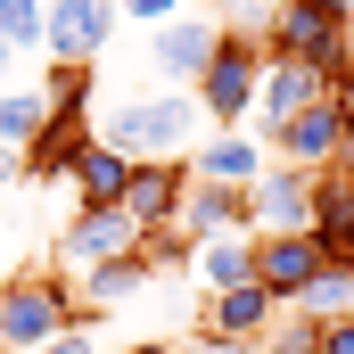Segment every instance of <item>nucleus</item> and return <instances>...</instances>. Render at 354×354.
Here are the masks:
<instances>
[{
    "label": "nucleus",
    "instance_id": "f257e3e1",
    "mask_svg": "<svg viewBox=\"0 0 354 354\" xmlns=\"http://www.w3.org/2000/svg\"><path fill=\"white\" fill-rule=\"evenodd\" d=\"M99 124V140L107 149H124L132 165H174L181 149H198L206 140V124H198V99L189 91H132V99H115L107 115H91Z\"/></svg>",
    "mask_w": 354,
    "mask_h": 354
},
{
    "label": "nucleus",
    "instance_id": "f03ea898",
    "mask_svg": "<svg viewBox=\"0 0 354 354\" xmlns=\"http://www.w3.org/2000/svg\"><path fill=\"white\" fill-rule=\"evenodd\" d=\"M264 50H272V58H297V66H313L330 91L354 75V25L322 17V8H305V0H280V8H272Z\"/></svg>",
    "mask_w": 354,
    "mask_h": 354
},
{
    "label": "nucleus",
    "instance_id": "7ed1b4c3",
    "mask_svg": "<svg viewBox=\"0 0 354 354\" xmlns=\"http://www.w3.org/2000/svg\"><path fill=\"white\" fill-rule=\"evenodd\" d=\"M256 91H264V41H248V33H223V50H214V66L198 75V107L223 124V132H239L248 115H256Z\"/></svg>",
    "mask_w": 354,
    "mask_h": 354
},
{
    "label": "nucleus",
    "instance_id": "20e7f679",
    "mask_svg": "<svg viewBox=\"0 0 354 354\" xmlns=\"http://www.w3.org/2000/svg\"><path fill=\"white\" fill-rule=\"evenodd\" d=\"M66 313H75L66 280H50V272L8 280V288H0V354H33V346H50V338L66 330Z\"/></svg>",
    "mask_w": 354,
    "mask_h": 354
},
{
    "label": "nucleus",
    "instance_id": "39448f33",
    "mask_svg": "<svg viewBox=\"0 0 354 354\" xmlns=\"http://www.w3.org/2000/svg\"><path fill=\"white\" fill-rule=\"evenodd\" d=\"M115 0H41V50L58 66H91L107 41H115Z\"/></svg>",
    "mask_w": 354,
    "mask_h": 354
},
{
    "label": "nucleus",
    "instance_id": "423d86ee",
    "mask_svg": "<svg viewBox=\"0 0 354 354\" xmlns=\"http://www.w3.org/2000/svg\"><path fill=\"white\" fill-rule=\"evenodd\" d=\"M346 115H338V99H313L305 115H288L280 132H272V149H280V165H297V174H330L338 157H346Z\"/></svg>",
    "mask_w": 354,
    "mask_h": 354
},
{
    "label": "nucleus",
    "instance_id": "0eeeda50",
    "mask_svg": "<svg viewBox=\"0 0 354 354\" xmlns=\"http://www.w3.org/2000/svg\"><path fill=\"white\" fill-rule=\"evenodd\" d=\"M91 140H99L91 99H50V124H41V132H33V149H25V174H33V181H66V174H75V157H83Z\"/></svg>",
    "mask_w": 354,
    "mask_h": 354
},
{
    "label": "nucleus",
    "instance_id": "6e6552de",
    "mask_svg": "<svg viewBox=\"0 0 354 354\" xmlns=\"http://www.w3.org/2000/svg\"><path fill=\"white\" fill-rule=\"evenodd\" d=\"M214 50H223V25L214 17H174V25H157L149 66L165 75V91H198V75L214 66Z\"/></svg>",
    "mask_w": 354,
    "mask_h": 354
},
{
    "label": "nucleus",
    "instance_id": "1a4fd4ad",
    "mask_svg": "<svg viewBox=\"0 0 354 354\" xmlns=\"http://www.w3.org/2000/svg\"><path fill=\"white\" fill-rule=\"evenodd\" d=\"M313 189H322V174H297V165H264V181L248 189L256 239H280V231H313Z\"/></svg>",
    "mask_w": 354,
    "mask_h": 354
},
{
    "label": "nucleus",
    "instance_id": "9d476101",
    "mask_svg": "<svg viewBox=\"0 0 354 354\" xmlns=\"http://www.w3.org/2000/svg\"><path fill=\"white\" fill-rule=\"evenodd\" d=\"M132 248H140V231H132L124 206H83L66 223V239H58L66 272H99V264H115V256H132Z\"/></svg>",
    "mask_w": 354,
    "mask_h": 354
},
{
    "label": "nucleus",
    "instance_id": "9b49d317",
    "mask_svg": "<svg viewBox=\"0 0 354 354\" xmlns=\"http://www.w3.org/2000/svg\"><path fill=\"white\" fill-rule=\"evenodd\" d=\"M322 264H330V256H322V239H313V231H280V239H256V280H264L272 297H280V313H288V305H297V297L322 280Z\"/></svg>",
    "mask_w": 354,
    "mask_h": 354
},
{
    "label": "nucleus",
    "instance_id": "f8f14e48",
    "mask_svg": "<svg viewBox=\"0 0 354 354\" xmlns=\"http://www.w3.org/2000/svg\"><path fill=\"white\" fill-rule=\"evenodd\" d=\"M272 322H280V297H272L264 280L206 297V338H214V346H264V338H272Z\"/></svg>",
    "mask_w": 354,
    "mask_h": 354
},
{
    "label": "nucleus",
    "instance_id": "ddd939ff",
    "mask_svg": "<svg viewBox=\"0 0 354 354\" xmlns=\"http://www.w3.org/2000/svg\"><path fill=\"white\" fill-rule=\"evenodd\" d=\"M313 99H330V83H322L313 66H297V58H272V50H264V91H256V132L272 140V132H280L288 115H305Z\"/></svg>",
    "mask_w": 354,
    "mask_h": 354
},
{
    "label": "nucleus",
    "instance_id": "4468645a",
    "mask_svg": "<svg viewBox=\"0 0 354 354\" xmlns=\"http://www.w3.org/2000/svg\"><path fill=\"white\" fill-rule=\"evenodd\" d=\"M231 231H256L248 189H231V181H189V189H181V239L198 248V239H231Z\"/></svg>",
    "mask_w": 354,
    "mask_h": 354
},
{
    "label": "nucleus",
    "instance_id": "2eb2a0df",
    "mask_svg": "<svg viewBox=\"0 0 354 354\" xmlns=\"http://www.w3.org/2000/svg\"><path fill=\"white\" fill-rule=\"evenodd\" d=\"M181 189H189V174H181V165H132L124 214H132V231H140V239H149V231H174V223H181Z\"/></svg>",
    "mask_w": 354,
    "mask_h": 354
},
{
    "label": "nucleus",
    "instance_id": "dca6fc26",
    "mask_svg": "<svg viewBox=\"0 0 354 354\" xmlns=\"http://www.w3.org/2000/svg\"><path fill=\"white\" fill-rule=\"evenodd\" d=\"M189 181H231V189H256L264 181V149L248 140V132H206L198 149H189Z\"/></svg>",
    "mask_w": 354,
    "mask_h": 354
},
{
    "label": "nucleus",
    "instance_id": "f3484780",
    "mask_svg": "<svg viewBox=\"0 0 354 354\" xmlns=\"http://www.w3.org/2000/svg\"><path fill=\"white\" fill-rule=\"evenodd\" d=\"M66 189H75V214H83V206H124V189H132V157L107 149V140H91L83 157H75V174H66Z\"/></svg>",
    "mask_w": 354,
    "mask_h": 354
},
{
    "label": "nucleus",
    "instance_id": "a211bd4d",
    "mask_svg": "<svg viewBox=\"0 0 354 354\" xmlns=\"http://www.w3.org/2000/svg\"><path fill=\"white\" fill-rule=\"evenodd\" d=\"M313 239H322V256L338 264V256H354V174H322V189H313Z\"/></svg>",
    "mask_w": 354,
    "mask_h": 354
},
{
    "label": "nucleus",
    "instance_id": "6ab92c4d",
    "mask_svg": "<svg viewBox=\"0 0 354 354\" xmlns=\"http://www.w3.org/2000/svg\"><path fill=\"white\" fill-rule=\"evenodd\" d=\"M189 272L206 280V297L248 288V280H256V239H248V231H231V239H198V248H189Z\"/></svg>",
    "mask_w": 354,
    "mask_h": 354
},
{
    "label": "nucleus",
    "instance_id": "aec40b11",
    "mask_svg": "<svg viewBox=\"0 0 354 354\" xmlns=\"http://www.w3.org/2000/svg\"><path fill=\"white\" fill-rule=\"evenodd\" d=\"M41 124H50V91H33V83L0 91V149H33Z\"/></svg>",
    "mask_w": 354,
    "mask_h": 354
},
{
    "label": "nucleus",
    "instance_id": "412c9836",
    "mask_svg": "<svg viewBox=\"0 0 354 354\" xmlns=\"http://www.w3.org/2000/svg\"><path fill=\"white\" fill-rule=\"evenodd\" d=\"M149 288V256L132 248V256H115V264H99V272H83V297L91 305H124V297H140Z\"/></svg>",
    "mask_w": 354,
    "mask_h": 354
},
{
    "label": "nucleus",
    "instance_id": "4be33fe9",
    "mask_svg": "<svg viewBox=\"0 0 354 354\" xmlns=\"http://www.w3.org/2000/svg\"><path fill=\"white\" fill-rule=\"evenodd\" d=\"M297 313H305V322H338V313H354V272L322 264V280L297 297Z\"/></svg>",
    "mask_w": 354,
    "mask_h": 354
},
{
    "label": "nucleus",
    "instance_id": "5701e85b",
    "mask_svg": "<svg viewBox=\"0 0 354 354\" xmlns=\"http://www.w3.org/2000/svg\"><path fill=\"white\" fill-rule=\"evenodd\" d=\"M0 41L17 58H33L41 50V0H0Z\"/></svg>",
    "mask_w": 354,
    "mask_h": 354
},
{
    "label": "nucleus",
    "instance_id": "b1692460",
    "mask_svg": "<svg viewBox=\"0 0 354 354\" xmlns=\"http://www.w3.org/2000/svg\"><path fill=\"white\" fill-rule=\"evenodd\" d=\"M264 354H322V322H272V338H264Z\"/></svg>",
    "mask_w": 354,
    "mask_h": 354
},
{
    "label": "nucleus",
    "instance_id": "393cba45",
    "mask_svg": "<svg viewBox=\"0 0 354 354\" xmlns=\"http://www.w3.org/2000/svg\"><path fill=\"white\" fill-rule=\"evenodd\" d=\"M132 25H174V17H189V0H115Z\"/></svg>",
    "mask_w": 354,
    "mask_h": 354
},
{
    "label": "nucleus",
    "instance_id": "a878e982",
    "mask_svg": "<svg viewBox=\"0 0 354 354\" xmlns=\"http://www.w3.org/2000/svg\"><path fill=\"white\" fill-rule=\"evenodd\" d=\"M33 354H99V338H91L83 322H66V330H58L50 346H33Z\"/></svg>",
    "mask_w": 354,
    "mask_h": 354
},
{
    "label": "nucleus",
    "instance_id": "bb28decb",
    "mask_svg": "<svg viewBox=\"0 0 354 354\" xmlns=\"http://www.w3.org/2000/svg\"><path fill=\"white\" fill-rule=\"evenodd\" d=\"M322 354H354V313H338V322H322Z\"/></svg>",
    "mask_w": 354,
    "mask_h": 354
},
{
    "label": "nucleus",
    "instance_id": "cd10ccee",
    "mask_svg": "<svg viewBox=\"0 0 354 354\" xmlns=\"http://www.w3.org/2000/svg\"><path fill=\"white\" fill-rule=\"evenodd\" d=\"M17 174H25V149H0V189H8Z\"/></svg>",
    "mask_w": 354,
    "mask_h": 354
},
{
    "label": "nucleus",
    "instance_id": "c85d7f7f",
    "mask_svg": "<svg viewBox=\"0 0 354 354\" xmlns=\"http://www.w3.org/2000/svg\"><path fill=\"white\" fill-rule=\"evenodd\" d=\"M305 8H322V17H338V25H354V0H305Z\"/></svg>",
    "mask_w": 354,
    "mask_h": 354
},
{
    "label": "nucleus",
    "instance_id": "c756f323",
    "mask_svg": "<svg viewBox=\"0 0 354 354\" xmlns=\"http://www.w3.org/2000/svg\"><path fill=\"white\" fill-rule=\"evenodd\" d=\"M330 99H338V115H346V132H354V75H346L338 91H330Z\"/></svg>",
    "mask_w": 354,
    "mask_h": 354
},
{
    "label": "nucleus",
    "instance_id": "7c9ffc66",
    "mask_svg": "<svg viewBox=\"0 0 354 354\" xmlns=\"http://www.w3.org/2000/svg\"><path fill=\"white\" fill-rule=\"evenodd\" d=\"M8 66H17V50H8V41H0V91H8Z\"/></svg>",
    "mask_w": 354,
    "mask_h": 354
},
{
    "label": "nucleus",
    "instance_id": "2f4dec72",
    "mask_svg": "<svg viewBox=\"0 0 354 354\" xmlns=\"http://www.w3.org/2000/svg\"><path fill=\"white\" fill-rule=\"evenodd\" d=\"M132 354H181V346H132Z\"/></svg>",
    "mask_w": 354,
    "mask_h": 354
}]
</instances>
